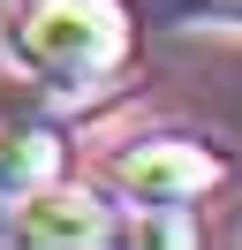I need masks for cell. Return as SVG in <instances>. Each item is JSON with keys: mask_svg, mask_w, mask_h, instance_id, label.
I'll use <instances>...</instances> for the list:
<instances>
[{"mask_svg": "<svg viewBox=\"0 0 242 250\" xmlns=\"http://www.w3.org/2000/svg\"><path fill=\"white\" fill-rule=\"evenodd\" d=\"M129 46H136V23L121 0H38L23 23H8L15 68H30L45 83H68V91L114 76L129 61Z\"/></svg>", "mask_w": 242, "mask_h": 250, "instance_id": "cell-1", "label": "cell"}, {"mask_svg": "<svg viewBox=\"0 0 242 250\" xmlns=\"http://www.w3.org/2000/svg\"><path fill=\"white\" fill-rule=\"evenodd\" d=\"M227 174H235V159L212 137H182V129L136 137L129 152H114V182L129 189L136 205H151V212H182V205H197L204 189H220Z\"/></svg>", "mask_w": 242, "mask_h": 250, "instance_id": "cell-2", "label": "cell"}, {"mask_svg": "<svg viewBox=\"0 0 242 250\" xmlns=\"http://www.w3.org/2000/svg\"><path fill=\"white\" fill-rule=\"evenodd\" d=\"M15 235H23V243H45V250L53 243H121V220H114V205H106L99 189L45 174V182L15 205Z\"/></svg>", "mask_w": 242, "mask_h": 250, "instance_id": "cell-3", "label": "cell"}, {"mask_svg": "<svg viewBox=\"0 0 242 250\" xmlns=\"http://www.w3.org/2000/svg\"><path fill=\"white\" fill-rule=\"evenodd\" d=\"M60 174V137L53 129H0V243L15 235V205Z\"/></svg>", "mask_w": 242, "mask_h": 250, "instance_id": "cell-4", "label": "cell"}, {"mask_svg": "<svg viewBox=\"0 0 242 250\" xmlns=\"http://www.w3.org/2000/svg\"><path fill=\"white\" fill-rule=\"evenodd\" d=\"M166 16H204V23H242V0H166Z\"/></svg>", "mask_w": 242, "mask_h": 250, "instance_id": "cell-5", "label": "cell"}, {"mask_svg": "<svg viewBox=\"0 0 242 250\" xmlns=\"http://www.w3.org/2000/svg\"><path fill=\"white\" fill-rule=\"evenodd\" d=\"M0 8H8V0H0Z\"/></svg>", "mask_w": 242, "mask_h": 250, "instance_id": "cell-6", "label": "cell"}]
</instances>
